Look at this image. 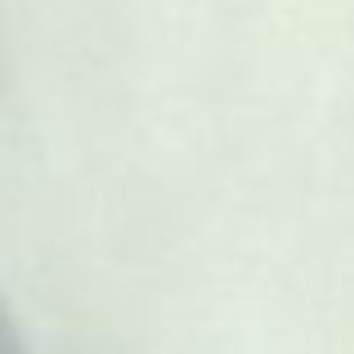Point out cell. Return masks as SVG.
<instances>
[{
    "mask_svg": "<svg viewBox=\"0 0 354 354\" xmlns=\"http://www.w3.org/2000/svg\"><path fill=\"white\" fill-rule=\"evenodd\" d=\"M0 354H27L23 350V332H18L14 310L5 305V296H0Z\"/></svg>",
    "mask_w": 354,
    "mask_h": 354,
    "instance_id": "6da1fadb",
    "label": "cell"
}]
</instances>
